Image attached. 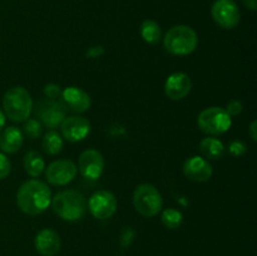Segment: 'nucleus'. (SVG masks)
Here are the masks:
<instances>
[{
  "label": "nucleus",
  "mask_w": 257,
  "mask_h": 256,
  "mask_svg": "<svg viewBox=\"0 0 257 256\" xmlns=\"http://www.w3.org/2000/svg\"><path fill=\"white\" fill-rule=\"evenodd\" d=\"M256 125H257V122L256 120H252L250 124V127H248V133H250V137L252 138L253 142H256L257 141V133H256Z\"/></svg>",
  "instance_id": "nucleus-30"
},
{
  "label": "nucleus",
  "mask_w": 257,
  "mask_h": 256,
  "mask_svg": "<svg viewBox=\"0 0 257 256\" xmlns=\"http://www.w3.org/2000/svg\"><path fill=\"white\" fill-rule=\"evenodd\" d=\"M183 173L193 182H206L212 176V166L207 160L200 156H192L183 163Z\"/></svg>",
  "instance_id": "nucleus-14"
},
{
  "label": "nucleus",
  "mask_w": 257,
  "mask_h": 256,
  "mask_svg": "<svg viewBox=\"0 0 257 256\" xmlns=\"http://www.w3.org/2000/svg\"><path fill=\"white\" fill-rule=\"evenodd\" d=\"M103 53H104V49H103V47H100V45H97V47L89 48V50L87 52V55L89 58H98V57H100Z\"/></svg>",
  "instance_id": "nucleus-29"
},
{
  "label": "nucleus",
  "mask_w": 257,
  "mask_h": 256,
  "mask_svg": "<svg viewBox=\"0 0 257 256\" xmlns=\"http://www.w3.org/2000/svg\"><path fill=\"white\" fill-rule=\"evenodd\" d=\"M52 193L47 183L39 180H29L23 183L17 193L18 207L30 216L44 212L50 205Z\"/></svg>",
  "instance_id": "nucleus-1"
},
{
  "label": "nucleus",
  "mask_w": 257,
  "mask_h": 256,
  "mask_svg": "<svg viewBox=\"0 0 257 256\" xmlns=\"http://www.w3.org/2000/svg\"><path fill=\"white\" fill-rule=\"evenodd\" d=\"M12 170V165H10V161L8 160L7 156L4 153L0 152V180L7 177L10 173Z\"/></svg>",
  "instance_id": "nucleus-26"
},
{
  "label": "nucleus",
  "mask_w": 257,
  "mask_h": 256,
  "mask_svg": "<svg viewBox=\"0 0 257 256\" xmlns=\"http://www.w3.org/2000/svg\"><path fill=\"white\" fill-rule=\"evenodd\" d=\"M34 113L37 119L50 130L62 124L64 118L67 117V110L60 99H49V98L40 99L35 104Z\"/></svg>",
  "instance_id": "nucleus-7"
},
{
  "label": "nucleus",
  "mask_w": 257,
  "mask_h": 256,
  "mask_svg": "<svg viewBox=\"0 0 257 256\" xmlns=\"http://www.w3.org/2000/svg\"><path fill=\"white\" fill-rule=\"evenodd\" d=\"M90 213L98 220H107L114 215L117 210V198L109 191H97L88 201Z\"/></svg>",
  "instance_id": "nucleus-9"
},
{
  "label": "nucleus",
  "mask_w": 257,
  "mask_h": 256,
  "mask_svg": "<svg viewBox=\"0 0 257 256\" xmlns=\"http://www.w3.org/2000/svg\"><path fill=\"white\" fill-rule=\"evenodd\" d=\"M200 151L207 160H220L225 155V146L217 138L207 137L201 141Z\"/></svg>",
  "instance_id": "nucleus-18"
},
{
  "label": "nucleus",
  "mask_w": 257,
  "mask_h": 256,
  "mask_svg": "<svg viewBox=\"0 0 257 256\" xmlns=\"http://www.w3.org/2000/svg\"><path fill=\"white\" fill-rule=\"evenodd\" d=\"M4 114L13 122H25L33 110V99L23 87H13L4 94Z\"/></svg>",
  "instance_id": "nucleus-3"
},
{
  "label": "nucleus",
  "mask_w": 257,
  "mask_h": 256,
  "mask_svg": "<svg viewBox=\"0 0 257 256\" xmlns=\"http://www.w3.org/2000/svg\"><path fill=\"white\" fill-rule=\"evenodd\" d=\"M77 166L70 160H58L50 163L45 171V177L54 186H64L77 176Z\"/></svg>",
  "instance_id": "nucleus-10"
},
{
  "label": "nucleus",
  "mask_w": 257,
  "mask_h": 256,
  "mask_svg": "<svg viewBox=\"0 0 257 256\" xmlns=\"http://www.w3.org/2000/svg\"><path fill=\"white\" fill-rule=\"evenodd\" d=\"M44 94L49 99H59L60 94H62V90H60L59 85L54 84V83H50V84H47L44 87Z\"/></svg>",
  "instance_id": "nucleus-25"
},
{
  "label": "nucleus",
  "mask_w": 257,
  "mask_h": 256,
  "mask_svg": "<svg viewBox=\"0 0 257 256\" xmlns=\"http://www.w3.org/2000/svg\"><path fill=\"white\" fill-rule=\"evenodd\" d=\"M34 245L40 255L54 256L59 252L62 241H60V236L58 235L57 231L52 230V228H44L35 236Z\"/></svg>",
  "instance_id": "nucleus-16"
},
{
  "label": "nucleus",
  "mask_w": 257,
  "mask_h": 256,
  "mask_svg": "<svg viewBox=\"0 0 257 256\" xmlns=\"http://www.w3.org/2000/svg\"><path fill=\"white\" fill-rule=\"evenodd\" d=\"M24 168L30 177H39L45 168V162L42 155L37 151H29L24 156Z\"/></svg>",
  "instance_id": "nucleus-19"
},
{
  "label": "nucleus",
  "mask_w": 257,
  "mask_h": 256,
  "mask_svg": "<svg viewBox=\"0 0 257 256\" xmlns=\"http://www.w3.org/2000/svg\"><path fill=\"white\" fill-rule=\"evenodd\" d=\"M78 170L87 180H97L104 171V158L95 150L84 151L78 160Z\"/></svg>",
  "instance_id": "nucleus-11"
},
{
  "label": "nucleus",
  "mask_w": 257,
  "mask_h": 256,
  "mask_svg": "<svg viewBox=\"0 0 257 256\" xmlns=\"http://www.w3.org/2000/svg\"><path fill=\"white\" fill-rule=\"evenodd\" d=\"M243 107L241 104L240 100L237 99H232L228 102L227 107H226V112L230 114V117H235V115H238L241 112H242Z\"/></svg>",
  "instance_id": "nucleus-27"
},
{
  "label": "nucleus",
  "mask_w": 257,
  "mask_h": 256,
  "mask_svg": "<svg viewBox=\"0 0 257 256\" xmlns=\"http://www.w3.org/2000/svg\"><path fill=\"white\" fill-rule=\"evenodd\" d=\"M228 151H230L231 155L235 156V157H240V156L245 155L246 151H247V147H246V145L243 142L236 140L230 143V146H228Z\"/></svg>",
  "instance_id": "nucleus-24"
},
{
  "label": "nucleus",
  "mask_w": 257,
  "mask_h": 256,
  "mask_svg": "<svg viewBox=\"0 0 257 256\" xmlns=\"http://www.w3.org/2000/svg\"><path fill=\"white\" fill-rule=\"evenodd\" d=\"M197 124L202 132L218 136L230 130L232 124V118L226 112L225 108L208 107L198 114Z\"/></svg>",
  "instance_id": "nucleus-6"
},
{
  "label": "nucleus",
  "mask_w": 257,
  "mask_h": 256,
  "mask_svg": "<svg viewBox=\"0 0 257 256\" xmlns=\"http://www.w3.org/2000/svg\"><path fill=\"white\" fill-rule=\"evenodd\" d=\"M60 102L64 105L67 112L83 113L89 109L90 97L87 92L78 87H68L62 90Z\"/></svg>",
  "instance_id": "nucleus-12"
},
{
  "label": "nucleus",
  "mask_w": 257,
  "mask_h": 256,
  "mask_svg": "<svg viewBox=\"0 0 257 256\" xmlns=\"http://www.w3.org/2000/svg\"><path fill=\"white\" fill-rule=\"evenodd\" d=\"M133 205L138 213L145 217H153L162 210L163 200L155 186L142 183L137 186L133 192Z\"/></svg>",
  "instance_id": "nucleus-5"
},
{
  "label": "nucleus",
  "mask_w": 257,
  "mask_h": 256,
  "mask_svg": "<svg viewBox=\"0 0 257 256\" xmlns=\"http://www.w3.org/2000/svg\"><path fill=\"white\" fill-rule=\"evenodd\" d=\"M192 89L191 78L186 73L177 72L171 74L165 83V93L170 99L181 100Z\"/></svg>",
  "instance_id": "nucleus-15"
},
{
  "label": "nucleus",
  "mask_w": 257,
  "mask_h": 256,
  "mask_svg": "<svg viewBox=\"0 0 257 256\" xmlns=\"http://www.w3.org/2000/svg\"><path fill=\"white\" fill-rule=\"evenodd\" d=\"M133 237H135V232L131 227H124V230L122 231V235H120V245L123 247H127L131 245Z\"/></svg>",
  "instance_id": "nucleus-28"
},
{
  "label": "nucleus",
  "mask_w": 257,
  "mask_h": 256,
  "mask_svg": "<svg viewBox=\"0 0 257 256\" xmlns=\"http://www.w3.org/2000/svg\"><path fill=\"white\" fill-rule=\"evenodd\" d=\"M63 138L69 142H79L83 141L90 132V123L87 118L80 115L65 117L60 124Z\"/></svg>",
  "instance_id": "nucleus-13"
},
{
  "label": "nucleus",
  "mask_w": 257,
  "mask_h": 256,
  "mask_svg": "<svg viewBox=\"0 0 257 256\" xmlns=\"http://www.w3.org/2000/svg\"><path fill=\"white\" fill-rule=\"evenodd\" d=\"M24 135L18 127H7L0 135V150L5 153H15L22 148Z\"/></svg>",
  "instance_id": "nucleus-17"
},
{
  "label": "nucleus",
  "mask_w": 257,
  "mask_h": 256,
  "mask_svg": "<svg viewBox=\"0 0 257 256\" xmlns=\"http://www.w3.org/2000/svg\"><path fill=\"white\" fill-rule=\"evenodd\" d=\"M183 216L176 208H167L162 213V223L170 230H175L182 225Z\"/></svg>",
  "instance_id": "nucleus-22"
},
{
  "label": "nucleus",
  "mask_w": 257,
  "mask_h": 256,
  "mask_svg": "<svg viewBox=\"0 0 257 256\" xmlns=\"http://www.w3.org/2000/svg\"><path fill=\"white\" fill-rule=\"evenodd\" d=\"M53 211L65 221H78L87 211V201L80 192L64 190L58 192L50 201Z\"/></svg>",
  "instance_id": "nucleus-2"
},
{
  "label": "nucleus",
  "mask_w": 257,
  "mask_h": 256,
  "mask_svg": "<svg viewBox=\"0 0 257 256\" xmlns=\"http://www.w3.org/2000/svg\"><path fill=\"white\" fill-rule=\"evenodd\" d=\"M43 131V124L37 119V118H30V119H27L24 124V132L30 140H34V138H38L40 135H42Z\"/></svg>",
  "instance_id": "nucleus-23"
},
{
  "label": "nucleus",
  "mask_w": 257,
  "mask_h": 256,
  "mask_svg": "<svg viewBox=\"0 0 257 256\" xmlns=\"http://www.w3.org/2000/svg\"><path fill=\"white\" fill-rule=\"evenodd\" d=\"M63 145H64L63 138L60 137L59 133L53 130L45 133L42 141L43 150L48 155H58L63 150Z\"/></svg>",
  "instance_id": "nucleus-21"
},
{
  "label": "nucleus",
  "mask_w": 257,
  "mask_h": 256,
  "mask_svg": "<svg viewBox=\"0 0 257 256\" xmlns=\"http://www.w3.org/2000/svg\"><path fill=\"white\" fill-rule=\"evenodd\" d=\"M243 4H245L250 10L257 9V0H243Z\"/></svg>",
  "instance_id": "nucleus-31"
},
{
  "label": "nucleus",
  "mask_w": 257,
  "mask_h": 256,
  "mask_svg": "<svg viewBox=\"0 0 257 256\" xmlns=\"http://www.w3.org/2000/svg\"><path fill=\"white\" fill-rule=\"evenodd\" d=\"M211 14L216 24L223 29H232L240 23V9L232 0H216Z\"/></svg>",
  "instance_id": "nucleus-8"
},
{
  "label": "nucleus",
  "mask_w": 257,
  "mask_h": 256,
  "mask_svg": "<svg viewBox=\"0 0 257 256\" xmlns=\"http://www.w3.org/2000/svg\"><path fill=\"white\" fill-rule=\"evenodd\" d=\"M141 37L148 44H157L161 40V37H162L160 25L155 20H145L142 23V25H141Z\"/></svg>",
  "instance_id": "nucleus-20"
},
{
  "label": "nucleus",
  "mask_w": 257,
  "mask_h": 256,
  "mask_svg": "<svg viewBox=\"0 0 257 256\" xmlns=\"http://www.w3.org/2000/svg\"><path fill=\"white\" fill-rule=\"evenodd\" d=\"M4 124H5V114L4 112H2V109H0V131L3 130Z\"/></svg>",
  "instance_id": "nucleus-32"
},
{
  "label": "nucleus",
  "mask_w": 257,
  "mask_h": 256,
  "mask_svg": "<svg viewBox=\"0 0 257 256\" xmlns=\"http://www.w3.org/2000/svg\"><path fill=\"white\" fill-rule=\"evenodd\" d=\"M197 33L188 25H175L165 35L163 45L170 54L188 55L197 48Z\"/></svg>",
  "instance_id": "nucleus-4"
}]
</instances>
